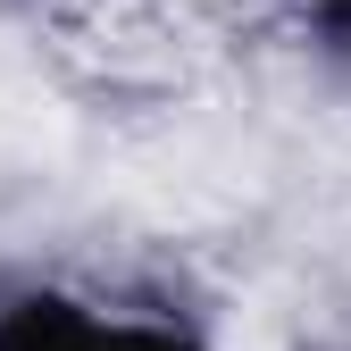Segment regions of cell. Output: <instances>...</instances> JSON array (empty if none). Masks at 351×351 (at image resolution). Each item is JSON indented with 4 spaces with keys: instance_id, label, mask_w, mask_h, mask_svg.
Here are the masks:
<instances>
[{
    "instance_id": "cell-1",
    "label": "cell",
    "mask_w": 351,
    "mask_h": 351,
    "mask_svg": "<svg viewBox=\"0 0 351 351\" xmlns=\"http://www.w3.org/2000/svg\"><path fill=\"white\" fill-rule=\"evenodd\" d=\"M0 351H184L176 335L159 326H101L93 310H75V301H9L0 310Z\"/></svg>"
},
{
    "instance_id": "cell-2",
    "label": "cell",
    "mask_w": 351,
    "mask_h": 351,
    "mask_svg": "<svg viewBox=\"0 0 351 351\" xmlns=\"http://www.w3.org/2000/svg\"><path fill=\"white\" fill-rule=\"evenodd\" d=\"M326 34H335V51L351 59V0H326Z\"/></svg>"
}]
</instances>
